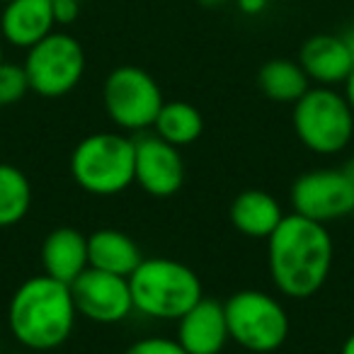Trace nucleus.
<instances>
[{"instance_id":"obj_22","label":"nucleus","mask_w":354,"mask_h":354,"mask_svg":"<svg viewBox=\"0 0 354 354\" xmlns=\"http://www.w3.org/2000/svg\"><path fill=\"white\" fill-rule=\"evenodd\" d=\"M124 354H187L183 344L175 337H162V335H148L136 342H131Z\"/></svg>"},{"instance_id":"obj_16","label":"nucleus","mask_w":354,"mask_h":354,"mask_svg":"<svg viewBox=\"0 0 354 354\" xmlns=\"http://www.w3.org/2000/svg\"><path fill=\"white\" fill-rule=\"evenodd\" d=\"M88 260L95 270L129 277L143 260L138 243L119 228H97L88 236Z\"/></svg>"},{"instance_id":"obj_26","label":"nucleus","mask_w":354,"mask_h":354,"mask_svg":"<svg viewBox=\"0 0 354 354\" xmlns=\"http://www.w3.org/2000/svg\"><path fill=\"white\" fill-rule=\"evenodd\" d=\"M344 97H347V102H349V107H352V112H354V68H352V73L347 75V80H344Z\"/></svg>"},{"instance_id":"obj_23","label":"nucleus","mask_w":354,"mask_h":354,"mask_svg":"<svg viewBox=\"0 0 354 354\" xmlns=\"http://www.w3.org/2000/svg\"><path fill=\"white\" fill-rule=\"evenodd\" d=\"M56 25H73L80 15V0H51Z\"/></svg>"},{"instance_id":"obj_31","label":"nucleus","mask_w":354,"mask_h":354,"mask_svg":"<svg viewBox=\"0 0 354 354\" xmlns=\"http://www.w3.org/2000/svg\"><path fill=\"white\" fill-rule=\"evenodd\" d=\"M6 3H10V0H0V6H6Z\"/></svg>"},{"instance_id":"obj_13","label":"nucleus","mask_w":354,"mask_h":354,"mask_svg":"<svg viewBox=\"0 0 354 354\" xmlns=\"http://www.w3.org/2000/svg\"><path fill=\"white\" fill-rule=\"evenodd\" d=\"M56 27L51 0H10L0 15V37L17 49H32Z\"/></svg>"},{"instance_id":"obj_8","label":"nucleus","mask_w":354,"mask_h":354,"mask_svg":"<svg viewBox=\"0 0 354 354\" xmlns=\"http://www.w3.org/2000/svg\"><path fill=\"white\" fill-rule=\"evenodd\" d=\"M25 73L30 90L41 97H64L73 93L85 75V49L68 32H51L27 49Z\"/></svg>"},{"instance_id":"obj_10","label":"nucleus","mask_w":354,"mask_h":354,"mask_svg":"<svg viewBox=\"0 0 354 354\" xmlns=\"http://www.w3.org/2000/svg\"><path fill=\"white\" fill-rule=\"evenodd\" d=\"M71 294L78 315L90 323L114 325L129 318L133 310L129 277L109 274V272L88 267L78 279L71 281Z\"/></svg>"},{"instance_id":"obj_11","label":"nucleus","mask_w":354,"mask_h":354,"mask_svg":"<svg viewBox=\"0 0 354 354\" xmlns=\"http://www.w3.org/2000/svg\"><path fill=\"white\" fill-rule=\"evenodd\" d=\"M133 185L151 197H172L185 183V162L180 148L162 141L153 131L133 138Z\"/></svg>"},{"instance_id":"obj_14","label":"nucleus","mask_w":354,"mask_h":354,"mask_svg":"<svg viewBox=\"0 0 354 354\" xmlns=\"http://www.w3.org/2000/svg\"><path fill=\"white\" fill-rule=\"evenodd\" d=\"M299 64L310 83L342 85L354 68V59L339 35H313L304 41L299 51Z\"/></svg>"},{"instance_id":"obj_24","label":"nucleus","mask_w":354,"mask_h":354,"mask_svg":"<svg viewBox=\"0 0 354 354\" xmlns=\"http://www.w3.org/2000/svg\"><path fill=\"white\" fill-rule=\"evenodd\" d=\"M236 6L243 15H260V12L267 10L270 0H236Z\"/></svg>"},{"instance_id":"obj_9","label":"nucleus","mask_w":354,"mask_h":354,"mask_svg":"<svg viewBox=\"0 0 354 354\" xmlns=\"http://www.w3.org/2000/svg\"><path fill=\"white\" fill-rule=\"evenodd\" d=\"M289 199L294 214L330 226L333 221L352 216L354 180L344 167H315L296 177Z\"/></svg>"},{"instance_id":"obj_32","label":"nucleus","mask_w":354,"mask_h":354,"mask_svg":"<svg viewBox=\"0 0 354 354\" xmlns=\"http://www.w3.org/2000/svg\"><path fill=\"white\" fill-rule=\"evenodd\" d=\"M352 218H354V212H352Z\"/></svg>"},{"instance_id":"obj_28","label":"nucleus","mask_w":354,"mask_h":354,"mask_svg":"<svg viewBox=\"0 0 354 354\" xmlns=\"http://www.w3.org/2000/svg\"><path fill=\"white\" fill-rule=\"evenodd\" d=\"M339 354H354V333L342 342V349H339Z\"/></svg>"},{"instance_id":"obj_18","label":"nucleus","mask_w":354,"mask_h":354,"mask_svg":"<svg viewBox=\"0 0 354 354\" xmlns=\"http://www.w3.org/2000/svg\"><path fill=\"white\" fill-rule=\"evenodd\" d=\"M257 85H260L262 95L272 102L294 104L296 100L308 93L310 80L299 61L270 59L267 64H262L260 73H257Z\"/></svg>"},{"instance_id":"obj_12","label":"nucleus","mask_w":354,"mask_h":354,"mask_svg":"<svg viewBox=\"0 0 354 354\" xmlns=\"http://www.w3.org/2000/svg\"><path fill=\"white\" fill-rule=\"evenodd\" d=\"M177 342L187 354H221L231 339L223 304L214 299H199L183 318L177 320Z\"/></svg>"},{"instance_id":"obj_20","label":"nucleus","mask_w":354,"mask_h":354,"mask_svg":"<svg viewBox=\"0 0 354 354\" xmlns=\"http://www.w3.org/2000/svg\"><path fill=\"white\" fill-rule=\"evenodd\" d=\"M32 209V183L20 167L0 160V228H12Z\"/></svg>"},{"instance_id":"obj_5","label":"nucleus","mask_w":354,"mask_h":354,"mask_svg":"<svg viewBox=\"0 0 354 354\" xmlns=\"http://www.w3.org/2000/svg\"><path fill=\"white\" fill-rule=\"evenodd\" d=\"M291 122L304 148L318 156L344 151L354 136V112L347 97L325 85H313L296 100Z\"/></svg>"},{"instance_id":"obj_3","label":"nucleus","mask_w":354,"mask_h":354,"mask_svg":"<svg viewBox=\"0 0 354 354\" xmlns=\"http://www.w3.org/2000/svg\"><path fill=\"white\" fill-rule=\"evenodd\" d=\"M133 310L156 320H180L204 296L189 265L170 257H143L129 274Z\"/></svg>"},{"instance_id":"obj_2","label":"nucleus","mask_w":354,"mask_h":354,"mask_svg":"<svg viewBox=\"0 0 354 354\" xmlns=\"http://www.w3.org/2000/svg\"><path fill=\"white\" fill-rule=\"evenodd\" d=\"M78 310L71 286L49 274L25 279L15 289L8 306V328L22 347L49 352L71 337Z\"/></svg>"},{"instance_id":"obj_19","label":"nucleus","mask_w":354,"mask_h":354,"mask_svg":"<svg viewBox=\"0 0 354 354\" xmlns=\"http://www.w3.org/2000/svg\"><path fill=\"white\" fill-rule=\"evenodd\" d=\"M151 131L172 146L185 148L192 146L202 136L204 117L194 104L183 102V100H170V102H162Z\"/></svg>"},{"instance_id":"obj_25","label":"nucleus","mask_w":354,"mask_h":354,"mask_svg":"<svg viewBox=\"0 0 354 354\" xmlns=\"http://www.w3.org/2000/svg\"><path fill=\"white\" fill-rule=\"evenodd\" d=\"M339 37H342L344 46H347L349 54H352V59H354V22H349V25L344 27L342 32H339Z\"/></svg>"},{"instance_id":"obj_17","label":"nucleus","mask_w":354,"mask_h":354,"mask_svg":"<svg viewBox=\"0 0 354 354\" xmlns=\"http://www.w3.org/2000/svg\"><path fill=\"white\" fill-rule=\"evenodd\" d=\"M286 214L281 212V204L265 189H245L231 202L228 218L233 228L248 238H267L274 233Z\"/></svg>"},{"instance_id":"obj_1","label":"nucleus","mask_w":354,"mask_h":354,"mask_svg":"<svg viewBox=\"0 0 354 354\" xmlns=\"http://www.w3.org/2000/svg\"><path fill=\"white\" fill-rule=\"evenodd\" d=\"M335 245L328 226L289 214L267 238V265L277 291L289 299L318 294L333 270Z\"/></svg>"},{"instance_id":"obj_4","label":"nucleus","mask_w":354,"mask_h":354,"mask_svg":"<svg viewBox=\"0 0 354 354\" xmlns=\"http://www.w3.org/2000/svg\"><path fill=\"white\" fill-rule=\"evenodd\" d=\"M133 138L127 133H90L71 153V177L83 192L114 197L133 185Z\"/></svg>"},{"instance_id":"obj_21","label":"nucleus","mask_w":354,"mask_h":354,"mask_svg":"<svg viewBox=\"0 0 354 354\" xmlns=\"http://www.w3.org/2000/svg\"><path fill=\"white\" fill-rule=\"evenodd\" d=\"M30 90L25 66L20 64H0V107H10L17 104Z\"/></svg>"},{"instance_id":"obj_6","label":"nucleus","mask_w":354,"mask_h":354,"mask_svg":"<svg viewBox=\"0 0 354 354\" xmlns=\"http://www.w3.org/2000/svg\"><path fill=\"white\" fill-rule=\"evenodd\" d=\"M228 335L243 349L270 354L289 337V313L279 299L260 289H243L223 304Z\"/></svg>"},{"instance_id":"obj_29","label":"nucleus","mask_w":354,"mask_h":354,"mask_svg":"<svg viewBox=\"0 0 354 354\" xmlns=\"http://www.w3.org/2000/svg\"><path fill=\"white\" fill-rule=\"evenodd\" d=\"M344 170H347L349 172V177H352V180H354V158H349V160L347 162H344Z\"/></svg>"},{"instance_id":"obj_30","label":"nucleus","mask_w":354,"mask_h":354,"mask_svg":"<svg viewBox=\"0 0 354 354\" xmlns=\"http://www.w3.org/2000/svg\"><path fill=\"white\" fill-rule=\"evenodd\" d=\"M0 64H6V46H3V39H0Z\"/></svg>"},{"instance_id":"obj_27","label":"nucleus","mask_w":354,"mask_h":354,"mask_svg":"<svg viewBox=\"0 0 354 354\" xmlns=\"http://www.w3.org/2000/svg\"><path fill=\"white\" fill-rule=\"evenodd\" d=\"M197 3L204 8H223V6H228V3H233V0H197Z\"/></svg>"},{"instance_id":"obj_7","label":"nucleus","mask_w":354,"mask_h":354,"mask_svg":"<svg viewBox=\"0 0 354 354\" xmlns=\"http://www.w3.org/2000/svg\"><path fill=\"white\" fill-rule=\"evenodd\" d=\"M102 102L107 117L122 131H151L162 107V90L148 71L138 66H117L104 78Z\"/></svg>"},{"instance_id":"obj_15","label":"nucleus","mask_w":354,"mask_h":354,"mask_svg":"<svg viewBox=\"0 0 354 354\" xmlns=\"http://www.w3.org/2000/svg\"><path fill=\"white\" fill-rule=\"evenodd\" d=\"M41 267L44 274L71 284L90 267L88 236L73 226H59L46 233L41 243Z\"/></svg>"}]
</instances>
